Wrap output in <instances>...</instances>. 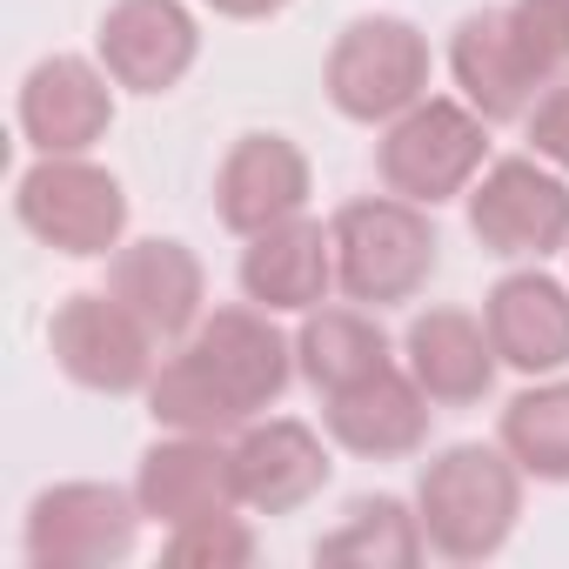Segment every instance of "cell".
I'll use <instances>...</instances> for the list:
<instances>
[{"instance_id": "obj_1", "label": "cell", "mask_w": 569, "mask_h": 569, "mask_svg": "<svg viewBox=\"0 0 569 569\" xmlns=\"http://www.w3.org/2000/svg\"><path fill=\"white\" fill-rule=\"evenodd\" d=\"M416 516H422L429 556H442V562H489L516 536L522 462L502 442H449L416 476Z\"/></svg>"}, {"instance_id": "obj_2", "label": "cell", "mask_w": 569, "mask_h": 569, "mask_svg": "<svg viewBox=\"0 0 569 569\" xmlns=\"http://www.w3.org/2000/svg\"><path fill=\"white\" fill-rule=\"evenodd\" d=\"M336 289L362 309H402L436 274V221L402 194H356L329 214Z\"/></svg>"}, {"instance_id": "obj_3", "label": "cell", "mask_w": 569, "mask_h": 569, "mask_svg": "<svg viewBox=\"0 0 569 569\" xmlns=\"http://www.w3.org/2000/svg\"><path fill=\"white\" fill-rule=\"evenodd\" d=\"M429 41L416 21L402 14H362L336 34L329 61H322V88L329 108L356 128H389L396 114H409L416 101H429Z\"/></svg>"}, {"instance_id": "obj_4", "label": "cell", "mask_w": 569, "mask_h": 569, "mask_svg": "<svg viewBox=\"0 0 569 569\" xmlns=\"http://www.w3.org/2000/svg\"><path fill=\"white\" fill-rule=\"evenodd\" d=\"M482 168H489V121L469 101H449V94L416 101L376 141L382 188L416 201V208H442V201L469 194Z\"/></svg>"}, {"instance_id": "obj_5", "label": "cell", "mask_w": 569, "mask_h": 569, "mask_svg": "<svg viewBox=\"0 0 569 569\" xmlns=\"http://www.w3.org/2000/svg\"><path fill=\"white\" fill-rule=\"evenodd\" d=\"M14 221L68 261H101L128 234V194L88 154H34L14 181Z\"/></svg>"}, {"instance_id": "obj_6", "label": "cell", "mask_w": 569, "mask_h": 569, "mask_svg": "<svg viewBox=\"0 0 569 569\" xmlns=\"http://www.w3.org/2000/svg\"><path fill=\"white\" fill-rule=\"evenodd\" d=\"M188 362H194V376L234 409V422L248 429L254 416H268L281 396H289V382L302 376L296 369V336H281L274 329V316L268 309H208L201 322H194V336L188 342H174Z\"/></svg>"}, {"instance_id": "obj_7", "label": "cell", "mask_w": 569, "mask_h": 569, "mask_svg": "<svg viewBox=\"0 0 569 569\" xmlns=\"http://www.w3.org/2000/svg\"><path fill=\"white\" fill-rule=\"evenodd\" d=\"M48 349H54V369L88 396H148L161 369L154 329L108 289L68 296L48 322Z\"/></svg>"}, {"instance_id": "obj_8", "label": "cell", "mask_w": 569, "mask_h": 569, "mask_svg": "<svg viewBox=\"0 0 569 569\" xmlns=\"http://www.w3.org/2000/svg\"><path fill=\"white\" fill-rule=\"evenodd\" d=\"M141 496L114 482H54L28 502L21 556L34 569H108L141 542Z\"/></svg>"}, {"instance_id": "obj_9", "label": "cell", "mask_w": 569, "mask_h": 569, "mask_svg": "<svg viewBox=\"0 0 569 569\" xmlns=\"http://www.w3.org/2000/svg\"><path fill=\"white\" fill-rule=\"evenodd\" d=\"M469 234L502 261H549L569 248V181L536 154H502L476 174Z\"/></svg>"}, {"instance_id": "obj_10", "label": "cell", "mask_w": 569, "mask_h": 569, "mask_svg": "<svg viewBox=\"0 0 569 569\" xmlns=\"http://www.w3.org/2000/svg\"><path fill=\"white\" fill-rule=\"evenodd\" d=\"M94 61L128 94H174L201 61V21L188 0H114L94 28Z\"/></svg>"}, {"instance_id": "obj_11", "label": "cell", "mask_w": 569, "mask_h": 569, "mask_svg": "<svg viewBox=\"0 0 569 569\" xmlns=\"http://www.w3.org/2000/svg\"><path fill=\"white\" fill-rule=\"evenodd\" d=\"M14 121L34 154H88L114 128V74L81 54H48L28 68Z\"/></svg>"}, {"instance_id": "obj_12", "label": "cell", "mask_w": 569, "mask_h": 569, "mask_svg": "<svg viewBox=\"0 0 569 569\" xmlns=\"http://www.w3.org/2000/svg\"><path fill=\"white\" fill-rule=\"evenodd\" d=\"M228 449H234L241 509H254V516H296L336 476L329 442L309 422H296V416H254L248 429L228 436Z\"/></svg>"}, {"instance_id": "obj_13", "label": "cell", "mask_w": 569, "mask_h": 569, "mask_svg": "<svg viewBox=\"0 0 569 569\" xmlns=\"http://www.w3.org/2000/svg\"><path fill=\"white\" fill-rule=\"evenodd\" d=\"M309 194H316V174L289 134H241L214 168V214L241 241L309 214Z\"/></svg>"}, {"instance_id": "obj_14", "label": "cell", "mask_w": 569, "mask_h": 569, "mask_svg": "<svg viewBox=\"0 0 569 569\" xmlns=\"http://www.w3.org/2000/svg\"><path fill=\"white\" fill-rule=\"evenodd\" d=\"M134 496H141V516H148L154 529H188V522H208V516L241 509L228 436H174V429H168V436L141 456Z\"/></svg>"}, {"instance_id": "obj_15", "label": "cell", "mask_w": 569, "mask_h": 569, "mask_svg": "<svg viewBox=\"0 0 569 569\" xmlns=\"http://www.w3.org/2000/svg\"><path fill=\"white\" fill-rule=\"evenodd\" d=\"M108 296H121L154 329V342L174 349L208 316V268H201V254L188 241H168V234L121 241L108 254Z\"/></svg>"}, {"instance_id": "obj_16", "label": "cell", "mask_w": 569, "mask_h": 569, "mask_svg": "<svg viewBox=\"0 0 569 569\" xmlns=\"http://www.w3.org/2000/svg\"><path fill=\"white\" fill-rule=\"evenodd\" d=\"M429 422H436V402L422 396V382L409 369H382L356 389H336L322 396V429L336 449L362 456V462H402V456H422L429 449Z\"/></svg>"}, {"instance_id": "obj_17", "label": "cell", "mask_w": 569, "mask_h": 569, "mask_svg": "<svg viewBox=\"0 0 569 569\" xmlns=\"http://www.w3.org/2000/svg\"><path fill=\"white\" fill-rule=\"evenodd\" d=\"M482 322H489L502 369H516V376L569 369V281L542 274V261L496 281L482 296Z\"/></svg>"}, {"instance_id": "obj_18", "label": "cell", "mask_w": 569, "mask_h": 569, "mask_svg": "<svg viewBox=\"0 0 569 569\" xmlns=\"http://www.w3.org/2000/svg\"><path fill=\"white\" fill-rule=\"evenodd\" d=\"M402 369L422 382V396L436 409H476L489 389H496V342H489V322L469 316V309H422L402 336Z\"/></svg>"}, {"instance_id": "obj_19", "label": "cell", "mask_w": 569, "mask_h": 569, "mask_svg": "<svg viewBox=\"0 0 569 569\" xmlns=\"http://www.w3.org/2000/svg\"><path fill=\"white\" fill-rule=\"evenodd\" d=\"M449 74H456L462 101L489 128L529 121V108L542 101V81H536V68L522 61V48L509 34V8H482V14L456 21V34H449Z\"/></svg>"}, {"instance_id": "obj_20", "label": "cell", "mask_w": 569, "mask_h": 569, "mask_svg": "<svg viewBox=\"0 0 569 569\" xmlns=\"http://www.w3.org/2000/svg\"><path fill=\"white\" fill-rule=\"evenodd\" d=\"M336 289V241L322 221L296 214L268 234H248L241 248V296L268 316H309Z\"/></svg>"}, {"instance_id": "obj_21", "label": "cell", "mask_w": 569, "mask_h": 569, "mask_svg": "<svg viewBox=\"0 0 569 569\" xmlns=\"http://www.w3.org/2000/svg\"><path fill=\"white\" fill-rule=\"evenodd\" d=\"M396 356H389V336L382 322L356 302V309H309L302 329H296V369L316 396H336V389H356L369 376H382Z\"/></svg>"}, {"instance_id": "obj_22", "label": "cell", "mask_w": 569, "mask_h": 569, "mask_svg": "<svg viewBox=\"0 0 569 569\" xmlns=\"http://www.w3.org/2000/svg\"><path fill=\"white\" fill-rule=\"evenodd\" d=\"M422 556H429V536L402 496H356L342 522L316 542V562L329 569H416Z\"/></svg>"}, {"instance_id": "obj_23", "label": "cell", "mask_w": 569, "mask_h": 569, "mask_svg": "<svg viewBox=\"0 0 569 569\" xmlns=\"http://www.w3.org/2000/svg\"><path fill=\"white\" fill-rule=\"evenodd\" d=\"M496 442L536 482H569V382H536L502 409Z\"/></svg>"}, {"instance_id": "obj_24", "label": "cell", "mask_w": 569, "mask_h": 569, "mask_svg": "<svg viewBox=\"0 0 569 569\" xmlns=\"http://www.w3.org/2000/svg\"><path fill=\"white\" fill-rule=\"evenodd\" d=\"M148 416H154L161 429H174V436H234V429H241L234 409L194 376V362H188L181 349L154 369V382H148Z\"/></svg>"}, {"instance_id": "obj_25", "label": "cell", "mask_w": 569, "mask_h": 569, "mask_svg": "<svg viewBox=\"0 0 569 569\" xmlns=\"http://www.w3.org/2000/svg\"><path fill=\"white\" fill-rule=\"evenodd\" d=\"M509 34L542 88L569 74V0H509Z\"/></svg>"}, {"instance_id": "obj_26", "label": "cell", "mask_w": 569, "mask_h": 569, "mask_svg": "<svg viewBox=\"0 0 569 569\" xmlns=\"http://www.w3.org/2000/svg\"><path fill=\"white\" fill-rule=\"evenodd\" d=\"M168 562H208V569H241L254 562V529L228 509V516H208V522H188V529H168L161 542Z\"/></svg>"}, {"instance_id": "obj_27", "label": "cell", "mask_w": 569, "mask_h": 569, "mask_svg": "<svg viewBox=\"0 0 569 569\" xmlns=\"http://www.w3.org/2000/svg\"><path fill=\"white\" fill-rule=\"evenodd\" d=\"M522 134H529V154H536V161H549V168L569 174V74L542 88V101L529 108Z\"/></svg>"}, {"instance_id": "obj_28", "label": "cell", "mask_w": 569, "mask_h": 569, "mask_svg": "<svg viewBox=\"0 0 569 569\" xmlns=\"http://www.w3.org/2000/svg\"><path fill=\"white\" fill-rule=\"evenodd\" d=\"M208 14H221V21H274L289 0H201Z\"/></svg>"}]
</instances>
